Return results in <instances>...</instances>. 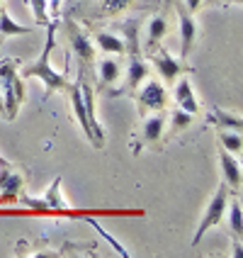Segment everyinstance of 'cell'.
Segmentation results:
<instances>
[{"instance_id":"cell-15","label":"cell","mask_w":243,"mask_h":258,"mask_svg":"<svg viewBox=\"0 0 243 258\" xmlns=\"http://www.w3.org/2000/svg\"><path fill=\"white\" fill-rule=\"evenodd\" d=\"M95 42L105 54H127V44L122 37H117L112 32H95Z\"/></svg>"},{"instance_id":"cell-9","label":"cell","mask_w":243,"mask_h":258,"mask_svg":"<svg viewBox=\"0 0 243 258\" xmlns=\"http://www.w3.org/2000/svg\"><path fill=\"white\" fill-rule=\"evenodd\" d=\"M25 180L20 173L13 171V166H3L0 171V202H13L22 195Z\"/></svg>"},{"instance_id":"cell-24","label":"cell","mask_w":243,"mask_h":258,"mask_svg":"<svg viewBox=\"0 0 243 258\" xmlns=\"http://www.w3.org/2000/svg\"><path fill=\"white\" fill-rule=\"evenodd\" d=\"M192 117L195 115H190V112H185V110H173L171 112V129L178 134V132H183V129H187L190 124H192Z\"/></svg>"},{"instance_id":"cell-33","label":"cell","mask_w":243,"mask_h":258,"mask_svg":"<svg viewBox=\"0 0 243 258\" xmlns=\"http://www.w3.org/2000/svg\"><path fill=\"white\" fill-rule=\"evenodd\" d=\"M0 8H3V5H0Z\"/></svg>"},{"instance_id":"cell-3","label":"cell","mask_w":243,"mask_h":258,"mask_svg":"<svg viewBox=\"0 0 243 258\" xmlns=\"http://www.w3.org/2000/svg\"><path fill=\"white\" fill-rule=\"evenodd\" d=\"M226 205H229V185L224 183V185L216 187L214 198H212L209 205L204 207V215H202V219H200V227H197L195 236H192V246H200V241L204 239V234L221 222V217H224V212H226Z\"/></svg>"},{"instance_id":"cell-7","label":"cell","mask_w":243,"mask_h":258,"mask_svg":"<svg viewBox=\"0 0 243 258\" xmlns=\"http://www.w3.org/2000/svg\"><path fill=\"white\" fill-rule=\"evenodd\" d=\"M151 61H153V66H156L158 76L166 81V83H175V78L178 76H183L185 73V69H183V63L178 61V58H173L163 46H156V51H153V56H151Z\"/></svg>"},{"instance_id":"cell-16","label":"cell","mask_w":243,"mask_h":258,"mask_svg":"<svg viewBox=\"0 0 243 258\" xmlns=\"http://www.w3.org/2000/svg\"><path fill=\"white\" fill-rule=\"evenodd\" d=\"M20 34H32V27L15 22L13 17H10V13L5 8H0V39H5V37H20Z\"/></svg>"},{"instance_id":"cell-34","label":"cell","mask_w":243,"mask_h":258,"mask_svg":"<svg viewBox=\"0 0 243 258\" xmlns=\"http://www.w3.org/2000/svg\"><path fill=\"white\" fill-rule=\"evenodd\" d=\"M0 3H3V0H0Z\"/></svg>"},{"instance_id":"cell-5","label":"cell","mask_w":243,"mask_h":258,"mask_svg":"<svg viewBox=\"0 0 243 258\" xmlns=\"http://www.w3.org/2000/svg\"><path fill=\"white\" fill-rule=\"evenodd\" d=\"M63 27H66V37H68V42H71V49L75 51V56L80 58L83 63H90V61L95 58V46L90 42V37H88L86 32H83V27H78L73 20H66Z\"/></svg>"},{"instance_id":"cell-27","label":"cell","mask_w":243,"mask_h":258,"mask_svg":"<svg viewBox=\"0 0 243 258\" xmlns=\"http://www.w3.org/2000/svg\"><path fill=\"white\" fill-rule=\"evenodd\" d=\"M63 0H49V13L54 15V20H58V8H61Z\"/></svg>"},{"instance_id":"cell-28","label":"cell","mask_w":243,"mask_h":258,"mask_svg":"<svg viewBox=\"0 0 243 258\" xmlns=\"http://www.w3.org/2000/svg\"><path fill=\"white\" fill-rule=\"evenodd\" d=\"M202 5V0H185V10L187 13H197Z\"/></svg>"},{"instance_id":"cell-29","label":"cell","mask_w":243,"mask_h":258,"mask_svg":"<svg viewBox=\"0 0 243 258\" xmlns=\"http://www.w3.org/2000/svg\"><path fill=\"white\" fill-rule=\"evenodd\" d=\"M202 3H207V5H219V3H224V0H202Z\"/></svg>"},{"instance_id":"cell-18","label":"cell","mask_w":243,"mask_h":258,"mask_svg":"<svg viewBox=\"0 0 243 258\" xmlns=\"http://www.w3.org/2000/svg\"><path fill=\"white\" fill-rule=\"evenodd\" d=\"M209 122H214L216 129H236V132H238V129L243 127L241 117H238V115H231V112L221 110V107H214V110H212Z\"/></svg>"},{"instance_id":"cell-11","label":"cell","mask_w":243,"mask_h":258,"mask_svg":"<svg viewBox=\"0 0 243 258\" xmlns=\"http://www.w3.org/2000/svg\"><path fill=\"white\" fill-rule=\"evenodd\" d=\"M219 163H221V173H224V183L233 190H238L241 187V163L224 146L219 149Z\"/></svg>"},{"instance_id":"cell-23","label":"cell","mask_w":243,"mask_h":258,"mask_svg":"<svg viewBox=\"0 0 243 258\" xmlns=\"http://www.w3.org/2000/svg\"><path fill=\"white\" fill-rule=\"evenodd\" d=\"M29 8L34 15V22L39 27H46L51 20H49V0H29Z\"/></svg>"},{"instance_id":"cell-4","label":"cell","mask_w":243,"mask_h":258,"mask_svg":"<svg viewBox=\"0 0 243 258\" xmlns=\"http://www.w3.org/2000/svg\"><path fill=\"white\" fill-rule=\"evenodd\" d=\"M139 90V110H141V115L146 112H158V110H163L166 107V102H168V90L166 86L156 81V78H146L143 81V86L136 88Z\"/></svg>"},{"instance_id":"cell-20","label":"cell","mask_w":243,"mask_h":258,"mask_svg":"<svg viewBox=\"0 0 243 258\" xmlns=\"http://www.w3.org/2000/svg\"><path fill=\"white\" fill-rule=\"evenodd\" d=\"M226 212H229V229L231 234L241 241V231H243V210H241V202L233 200L231 205H226Z\"/></svg>"},{"instance_id":"cell-12","label":"cell","mask_w":243,"mask_h":258,"mask_svg":"<svg viewBox=\"0 0 243 258\" xmlns=\"http://www.w3.org/2000/svg\"><path fill=\"white\" fill-rule=\"evenodd\" d=\"M163 129H166V115L153 112L143 119V129H141V142L143 144H156L163 137Z\"/></svg>"},{"instance_id":"cell-21","label":"cell","mask_w":243,"mask_h":258,"mask_svg":"<svg viewBox=\"0 0 243 258\" xmlns=\"http://www.w3.org/2000/svg\"><path fill=\"white\" fill-rule=\"evenodd\" d=\"M122 29H124L127 54H139V20H127Z\"/></svg>"},{"instance_id":"cell-25","label":"cell","mask_w":243,"mask_h":258,"mask_svg":"<svg viewBox=\"0 0 243 258\" xmlns=\"http://www.w3.org/2000/svg\"><path fill=\"white\" fill-rule=\"evenodd\" d=\"M131 0H102L100 3V15H117V13H124Z\"/></svg>"},{"instance_id":"cell-13","label":"cell","mask_w":243,"mask_h":258,"mask_svg":"<svg viewBox=\"0 0 243 258\" xmlns=\"http://www.w3.org/2000/svg\"><path fill=\"white\" fill-rule=\"evenodd\" d=\"M148 73H151L148 66L143 63L141 58H136L131 54V58H129V71H127V83H124V93H127V90H136V88L148 78Z\"/></svg>"},{"instance_id":"cell-1","label":"cell","mask_w":243,"mask_h":258,"mask_svg":"<svg viewBox=\"0 0 243 258\" xmlns=\"http://www.w3.org/2000/svg\"><path fill=\"white\" fill-rule=\"evenodd\" d=\"M54 44H56V22H49L46 25V42H44V51L42 56L37 58L34 63H29L25 71L20 73L22 78H39L44 83V100L51 98L54 93H61L68 88L66 81V73L56 71L51 66V51H54Z\"/></svg>"},{"instance_id":"cell-22","label":"cell","mask_w":243,"mask_h":258,"mask_svg":"<svg viewBox=\"0 0 243 258\" xmlns=\"http://www.w3.org/2000/svg\"><path fill=\"white\" fill-rule=\"evenodd\" d=\"M219 142L221 146L231 151V154H241L243 149V139H241V132H236V129H221L219 132Z\"/></svg>"},{"instance_id":"cell-14","label":"cell","mask_w":243,"mask_h":258,"mask_svg":"<svg viewBox=\"0 0 243 258\" xmlns=\"http://www.w3.org/2000/svg\"><path fill=\"white\" fill-rule=\"evenodd\" d=\"M98 73H100V88H112L117 86V81L122 78V69H119V61L112 56H105L98 63Z\"/></svg>"},{"instance_id":"cell-6","label":"cell","mask_w":243,"mask_h":258,"mask_svg":"<svg viewBox=\"0 0 243 258\" xmlns=\"http://www.w3.org/2000/svg\"><path fill=\"white\" fill-rule=\"evenodd\" d=\"M175 8H178V22H180V27H178V32H180V56L187 58L192 54V46H195V39H197V22L185 10L183 3H178Z\"/></svg>"},{"instance_id":"cell-17","label":"cell","mask_w":243,"mask_h":258,"mask_svg":"<svg viewBox=\"0 0 243 258\" xmlns=\"http://www.w3.org/2000/svg\"><path fill=\"white\" fill-rule=\"evenodd\" d=\"M46 210H58V212H68V202L61 198V178H54V183L49 185L46 195L42 198Z\"/></svg>"},{"instance_id":"cell-8","label":"cell","mask_w":243,"mask_h":258,"mask_svg":"<svg viewBox=\"0 0 243 258\" xmlns=\"http://www.w3.org/2000/svg\"><path fill=\"white\" fill-rule=\"evenodd\" d=\"M173 98H175V105L180 110H185L190 115H197L200 110V102L195 98V90H192V83L187 76H178L175 78V90H173Z\"/></svg>"},{"instance_id":"cell-19","label":"cell","mask_w":243,"mask_h":258,"mask_svg":"<svg viewBox=\"0 0 243 258\" xmlns=\"http://www.w3.org/2000/svg\"><path fill=\"white\" fill-rule=\"evenodd\" d=\"M166 29H168V22H166V17H153L151 22H148V42H146V46L153 51L156 46H160V42H163V37H166Z\"/></svg>"},{"instance_id":"cell-2","label":"cell","mask_w":243,"mask_h":258,"mask_svg":"<svg viewBox=\"0 0 243 258\" xmlns=\"http://www.w3.org/2000/svg\"><path fill=\"white\" fill-rule=\"evenodd\" d=\"M0 95L5 105V119H15L20 105L25 102V83L13 58L0 61Z\"/></svg>"},{"instance_id":"cell-10","label":"cell","mask_w":243,"mask_h":258,"mask_svg":"<svg viewBox=\"0 0 243 258\" xmlns=\"http://www.w3.org/2000/svg\"><path fill=\"white\" fill-rule=\"evenodd\" d=\"M68 90V98H71V107L73 115H75V122L80 124V132L86 134L90 144H93V134H90V124H88V115H86V102H83V90H80V78L73 83V86L66 88Z\"/></svg>"},{"instance_id":"cell-30","label":"cell","mask_w":243,"mask_h":258,"mask_svg":"<svg viewBox=\"0 0 243 258\" xmlns=\"http://www.w3.org/2000/svg\"><path fill=\"white\" fill-rule=\"evenodd\" d=\"M0 117H5V105H3V95H0Z\"/></svg>"},{"instance_id":"cell-32","label":"cell","mask_w":243,"mask_h":258,"mask_svg":"<svg viewBox=\"0 0 243 258\" xmlns=\"http://www.w3.org/2000/svg\"><path fill=\"white\" fill-rule=\"evenodd\" d=\"M0 44H3V39H0Z\"/></svg>"},{"instance_id":"cell-26","label":"cell","mask_w":243,"mask_h":258,"mask_svg":"<svg viewBox=\"0 0 243 258\" xmlns=\"http://www.w3.org/2000/svg\"><path fill=\"white\" fill-rule=\"evenodd\" d=\"M88 222H90V224H93V227H95V231H100L102 236H105V239H107V241H110V244H112V248H115L117 253H119V256H124V258H129V251H124V248H122V244H119V241H117L115 236H112V234H107V231L102 229L100 224H98V222H95V219H88Z\"/></svg>"},{"instance_id":"cell-31","label":"cell","mask_w":243,"mask_h":258,"mask_svg":"<svg viewBox=\"0 0 243 258\" xmlns=\"http://www.w3.org/2000/svg\"><path fill=\"white\" fill-rule=\"evenodd\" d=\"M3 166H10V161H8V158H3V156H0V168H3Z\"/></svg>"}]
</instances>
